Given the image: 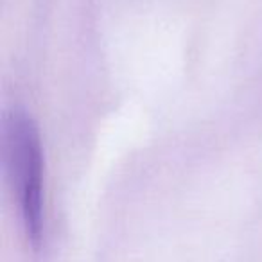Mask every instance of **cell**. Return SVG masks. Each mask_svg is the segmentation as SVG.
I'll use <instances>...</instances> for the list:
<instances>
[{
  "mask_svg": "<svg viewBox=\"0 0 262 262\" xmlns=\"http://www.w3.org/2000/svg\"><path fill=\"white\" fill-rule=\"evenodd\" d=\"M4 155L24 230L36 246L45 223L43 149L38 126L22 110H13L4 119Z\"/></svg>",
  "mask_w": 262,
  "mask_h": 262,
  "instance_id": "cell-1",
  "label": "cell"
}]
</instances>
